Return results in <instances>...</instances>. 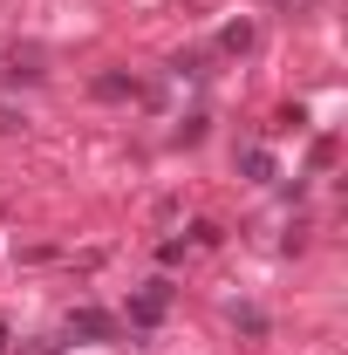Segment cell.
I'll return each instance as SVG.
<instances>
[{
    "mask_svg": "<svg viewBox=\"0 0 348 355\" xmlns=\"http://www.w3.org/2000/svg\"><path fill=\"white\" fill-rule=\"evenodd\" d=\"M96 96L103 103H123V96H143V89H137V76H96Z\"/></svg>",
    "mask_w": 348,
    "mask_h": 355,
    "instance_id": "277c9868",
    "label": "cell"
},
{
    "mask_svg": "<svg viewBox=\"0 0 348 355\" xmlns=\"http://www.w3.org/2000/svg\"><path fill=\"white\" fill-rule=\"evenodd\" d=\"M7 335H14V328H7V314H0V349H7Z\"/></svg>",
    "mask_w": 348,
    "mask_h": 355,
    "instance_id": "30bf717a",
    "label": "cell"
},
{
    "mask_svg": "<svg viewBox=\"0 0 348 355\" xmlns=\"http://www.w3.org/2000/svg\"><path fill=\"white\" fill-rule=\"evenodd\" d=\"M69 335H89V342H110V335H116V314H103V308H76V314H69Z\"/></svg>",
    "mask_w": 348,
    "mask_h": 355,
    "instance_id": "7a4b0ae2",
    "label": "cell"
},
{
    "mask_svg": "<svg viewBox=\"0 0 348 355\" xmlns=\"http://www.w3.org/2000/svg\"><path fill=\"white\" fill-rule=\"evenodd\" d=\"M7 83H42V48H14L7 55Z\"/></svg>",
    "mask_w": 348,
    "mask_h": 355,
    "instance_id": "3957f363",
    "label": "cell"
},
{
    "mask_svg": "<svg viewBox=\"0 0 348 355\" xmlns=\"http://www.w3.org/2000/svg\"><path fill=\"white\" fill-rule=\"evenodd\" d=\"M253 42H260V35H253V21H232V28L218 35V48H225V55H246Z\"/></svg>",
    "mask_w": 348,
    "mask_h": 355,
    "instance_id": "5b68a950",
    "label": "cell"
},
{
    "mask_svg": "<svg viewBox=\"0 0 348 355\" xmlns=\"http://www.w3.org/2000/svg\"><path fill=\"white\" fill-rule=\"evenodd\" d=\"M246 178L266 184V178H273V157H266V150H246Z\"/></svg>",
    "mask_w": 348,
    "mask_h": 355,
    "instance_id": "8992f818",
    "label": "cell"
},
{
    "mask_svg": "<svg viewBox=\"0 0 348 355\" xmlns=\"http://www.w3.org/2000/svg\"><path fill=\"white\" fill-rule=\"evenodd\" d=\"M273 7H287V14H314V0H273Z\"/></svg>",
    "mask_w": 348,
    "mask_h": 355,
    "instance_id": "9c48e42d",
    "label": "cell"
},
{
    "mask_svg": "<svg viewBox=\"0 0 348 355\" xmlns=\"http://www.w3.org/2000/svg\"><path fill=\"white\" fill-rule=\"evenodd\" d=\"M28 355H62V335H48V342H35Z\"/></svg>",
    "mask_w": 348,
    "mask_h": 355,
    "instance_id": "ba28073f",
    "label": "cell"
},
{
    "mask_svg": "<svg viewBox=\"0 0 348 355\" xmlns=\"http://www.w3.org/2000/svg\"><path fill=\"white\" fill-rule=\"evenodd\" d=\"M232 321H239L246 335H266V314H260V308H232Z\"/></svg>",
    "mask_w": 348,
    "mask_h": 355,
    "instance_id": "52a82bcc",
    "label": "cell"
},
{
    "mask_svg": "<svg viewBox=\"0 0 348 355\" xmlns=\"http://www.w3.org/2000/svg\"><path fill=\"white\" fill-rule=\"evenodd\" d=\"M164 314H171V280H150V287L130 301V328H157Z\"/></svg>",
    "mask_w": 348,
    "mask_h": 355,
    "instance_id": "6da1fadb",
    "label": "cell"
}]
</instances>
